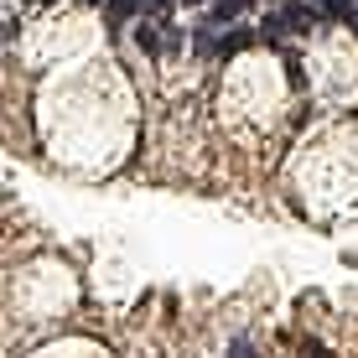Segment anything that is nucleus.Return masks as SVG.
Masks as SVG:
<instances>
[{
    "mask_svg": "<svg viewBox=\"0 0 358 358\" xmlns=\"http://www.w3.org/2000/svg\"><path fill=\"white\" fill-rule=\"evenodd\" d=\"M239 47H250V31H229V36H224V47H218V57H234Z\"/></svg>",
    "mask_w": 358,
    "mask_h": 358,
    "instance_id": "obj_1",
    "label": "nucleus"
},
{
    "mask_svg": "<svg viewBox=\"0 0 358 358\" xmlns=\"http://www.w3.org/2000/svg\"><path fill=\"white\" fill-rule=\"evenodd\" d=\"M234 358H250V343H234Z\"/></svg>",
    "mask_w": 358,
    "mask_h": 358,
    "instance_id": "obj_2",
    "label": "nucleus"
},
{
    "mask_svg": "<svg viewBox=\"0 0 358 358\" xmlns=\"http://www.w3.org/2000/svg\"><path fill=\"white\" fill-rule=\"evenodd\" d=\"M130 6H135V10H156V0H130Z\"/></svg>",
    "mask_w": 358,
    "mask_h": 358,
    "instance_id": "obj_3",
    "label": "nucleus"
},
{
    "mask_svg": "<svg viewBox=\"0 0 358 358\" xmlns=\"http://www.w3.org/2000/svg\"><path fill=\"white\" fill-rule=\"evenodd\" d=\"M317 358H322V353H317Z\"/></svg>",
    "mask_w": 358,
    "mask_h": 358,
    "instance_id": "obj_4",
    "label": "nucleus"
}]
</instances>
